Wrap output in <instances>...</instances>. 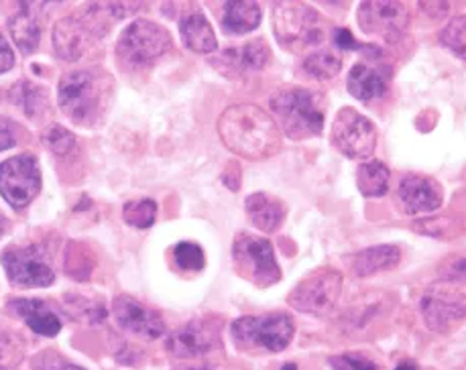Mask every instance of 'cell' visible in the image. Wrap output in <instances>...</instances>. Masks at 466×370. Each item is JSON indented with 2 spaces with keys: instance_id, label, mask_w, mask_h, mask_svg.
Masks as SVG:
<instances>
[{
  "instance_id": "cell-1",
  "label": "cell",
  "mask_w": 466,
  "mask_h": 370,
  "mask_svg": "<svg viewBox=\"0 0 466 370\" xmlns=\"http://www.w3.org/2000/svg\"><path fill=\"white\" fill-rule=\"evenodd\" d=\"M218 133L232 153L251 161L271 157L281 147L278 123L255 105H237L224 110Z\"/></svg>"
},
{
  "instance_id": "cell-2",
  "label": "cell",
  "mask_w": 466,
  "mask_h": 370,
  "mask_svg": "<svg viewBox=\"0 0 466 370\" xmlns=\"http://www.w3.org/2000/svg\"><path fill=\"white\" fill-rule=\"evenodd\" d=\"M112 98V77L102 70H80L59 82V106L76 125L94 126L105 118Z\"/></svg>"
},
{
  "instance_id": "cell-3",
  "label": "cell",
  "mask_w": 466,
  "mask_h": 370,
  "mask_svg": "<svg viewBox=\"0 0 466 370\" xmlns=\"http://www.w3.org/2000/svg\"><path fill=\"white\" fill-rule=\"evenodd\" d=\"M271 110L281 131L293 141L312 139L324 128L322 94L308 88H286L271 96Z\"/></svg>"
},
{
  "instance_id": "cell-4",
  "label": "cell",
  "mask_w": 466,
  "mask_h": 370,
  "mask_svg": "<svg viewBox=\"0 0 466 370\" xmlns=\"http://www.w3.org/2000/svg\"><path fill=\"white\" fill-rule=\"evenodd\" d=\"M115 6H86L80 11L66 16L54 29V47L57 55L67 62L82 57L94 43L105 37L108 31V21L115 19Z\"/></svg>"
},
{
  "instance_id": "cell-5",
  "label": "cell",
  "mask_w": 466,
  "mask_h": 370,
  "mask_svg": "<svg viewBox=\"0 0 466 370\" xmlns=\"http://www.w3.org/2000/svg\"><path fill=\"white\" fill-rule=\"evenodd\" d=\"M230 334L240 350L281 352L291 344L296 324L288 314L247 315L232 324Z\"/></svg>"
},
{
  "instance_id": "cell-6",
  "label": "cell",
  "mask_w": 466,
  "mask_h": 370,
  "mask_svg": "<svg viewBox=\"0 0 466 370\" xmlns=\"http://www.w3.org/2000/svg\"><path fill=\"white\" fill-rule=\"evenodd\" d=\"M275 35L286 49L299 51L316 47L324 39L322 16L312 6L299 3H279L273 8Z\"/></svg>"
},
{
  "instance_id": "cell-7",
  "label": "cell",
  "mask_w": 466,
  "mask_h": 370,
  "mask_svg": "<svg viewBox=\"0 0 466 370\" xmlns=\"http://www.w3.org/2000/svg\"><path fill=\"white\" fill-rule=\"evenodd\" d=\"M232 259L240 277L255 283L257 287H269L281 279L269 240L240 232L232 245Z\"/></svg>"
},
{
  "instance_id": "cell-8",
  "label": "cell",
  "mask_w": 466,
  "mask_h": 370,
  "mask_svg": "<svg viewBox=\"0 0 466 370\" xmlns=\"http://www.w3.org/2000/svg\"><path fill=\"white\" fill-rule=\"evenodd\" d=\"M421 315L431 332H451L466 320V285L446 279L434 283L421 297Z\"/></svg>"
},
{
  "instance_id": "cell-9",
  "label": "cell",
  "mask_w": 466,
  "mask_h": 370,
  "mask_svg": "<svg viewBox=\"0 0 466 370\" xmlns=\"http://www.w3.org/2000/svg\"><path fill=\"white\" fill-rule=\"evenodd\" d=\"M342 294V273L336 269H318L301 279L289 295V305L298 312L324 317L334 312Z\"/></svg>"
},
{
  "instance_id": "cell-10",
  "label": "cell",
  "mask_w": 466,
  "mask_h": 370,
  "mask_svg": "<svg viewBox=\"0 0 466 370\" xmlns=\"http://www.w3.org/2000/svg\"><path fill=\"white\" fill-rule=\"evenodd\" d=\"M171 49V35L157 23L139 19L127 27L118 41V55L131 65H147L167 54Z\"/></svg>"
},
{
  "instance_id": "cell-11",
  "label": "cell",
  "mask_w": 466,
  "mask_h": 370,
  "mask_svg": "<svg viewBox=\"0 0 466 370\" xmlns=\"http://www.w3.org/2000/svg\"><path fill=\"white\" fill-rule=\"evenodd\" d=\"M332 143L344 157L369 159L377 145V128L355 108H340L332 125Z\"/></svg>"
},
{
  "instance_id": "cell-12",
  "label": "cell",
  "mask_w": 466,
  "mask_h": 370,
  "mask_svg": "<svg viewBox=\"0 0 466 370\" xmlns=\"http://www.w3.org/2000/svg\"><path fill=\"white\" fill-rule=\"evenodd\" d=\"M41 189V171L33 155H19L0 165V194L13 208H25Z\"/></svg>"
},
{
  "instance_id": "cell-13",
  "label": "cell",
  "mask_w": 466,
  "mask_h": 370,
  "mask_svg": "<svg viewBox=\"0 0 466 370\" xmlns=\"http://www.w3.org/2000/svg\"><path fill=\"white\" fill-rule=\"evenodd\" d=\"M357 19L362 33L387 43L401 41L410 27V11L403 3H362Z\"/></svg>"
},
{
  "instance_id": "cell-14",
  "label": "cell",
  "mask_w": 466,
  "mask_h": 370,
  "mask_svg": "<svg viewBox=\"0 0 466 370\" xmlns=\"http://www.w3.org/2000/svg\"><path fill=\"white\" fill-rule=\"evenodd\" d=\"M3 265L13 285L47 287L56 273L39 246H11L3 253Z\"/></svg>"
},
{
  "instance_id": "cell-15",
  "label": "cell",
  "mask_w": 466,
  "mask_h": 370,
  "mask_svg": "<svg viewBox=\"0 0 466 370\" xmlns=\"http://www.w3.org/2000/svg\"><path fill=\"white\" fill-rule=\"evenodd\" d=\"M444 202V189L434 177L421 174H405L395 187V204L408 216L438 210Z\"/></svg>"
},
{
  "instance_id": "cell-16",
  "label": "cell",
  "mask_w": 466,
  "mask_h": 370,
  "mask_svg": "<svg viewBox=\"0 0 466 370\" xmlns=\"http://www.w3.org/2000/svg\"><path fill=\"white\" fill-rule=\"evenodd\" d=\"M220 344V328L214 320H196L169 335L167 350L176 358H196L208 355Z\"/></svg>"
},
{
  "instance_id": "cell-17",
  "label": "cell",
  "mask_w": 466,
  "mask_h": 370,
  "mask_svg": "<svg viewBox=\"0 0 466 370\" xmlns=\"http://www.w3.org/2000/svg\"><path fill=\"white\" fill-rule=\"evenodd\" d=\"M115 317L120 328L135 335H141V338L155 340L166 332V324H163L157 312L147 309L139 301L127 295L115 299Z\"/></svg>"
},
{
  "instance_id": "cell-18",
  "label": "cell",
  "mask_w": 466,
  "mask_h": 370,
  "mask_svg": "<svg viewBox=\"0 0 466 370\" xmlns=\"http://www.w3.org/2000/svg\"><path fill=\"white\" fill-rule=\"evenodd\" d=\"M390 75L369 64H357L349 74V92L360 102L383 98Z\"/></svg>"
},
{
  "instance_id": "cell-19",
  "label": "cell",
  "mask_w": 466,
  "mask_h": 370,
  "mask_svg": "<svg viewBox=\"0 0 466 370\" xmlns=\"http://www.w3.org/2000/svg\"><path fill=\"white\" fill-rule=\"evenodd\" d=\"M401 261V251L395 245H377L357 253L350 261V269L357 277H370L375 273L391 271Z\"/></svg>"
},
{
  "instance_id": "cell-20",
  "label": "cell",
  "mask_w": 466,
  "mask_h": 370,
  "mask_svg": "<svg viewBox=\"0 0 466 370\" xmlns=\"http://www.w3.org/2000/svg\"><path fill=\"white\" fill-rule=\"evenodd\" d=\"M8 309H13L16 315H21L25 324L41 335H56L62 330L59 317L51 312L47 304H43L39 299H15L8 304Z\"/></svg>"
},
{
  "instance_id": "cell-21",
  "label": "cell",
  "mask_w": 466,
  "mask_h": 370,
  "mask_svg": "<svg viewBox=\"0 0 466 370\" xmlns=\"http://www.w3.org/2000/svg\"><path fill=\"white\" fill-rule=\"evenodd\" d=\"M247 214L248 220L255 224V228L263 232H275L278 230L283 220H286V204L278 197L267 195V194H253L247 197Z\"/></svg>"
},
{
  "instance_id": "cell-22",
  "label": "cell",
  "mask_w": 466,
  "mask_h": 370,
  "mask_svg": "<svg viewBox=\"0 0 466 370\" xmlns=\"http://www.w3.org/2000/svg\"><path fill=\"white\" fill-rule=\"evenodd\" d=\"M179 33L184 39L186 47L196 54H212L218 47V41L212 31V25L206 21L202 13L184 15L179 21Z\"/></svg>"
},
{
  "instance_id": "cell-23",
  "label": "cell",
  "mask_w": 466,
  "mask_h": 370,
  "mask_svg": "<svg viewBox=\"0 0 466 370\" xmlns=\"http://www.w3.org/2000/svg\"><path fill=\"white\" fill-rule=\"evenodd\" d=\"M269 59L271 51L267 47V43L263 39H255L243 47L227 49V54L220 57V64L230 67L232 72L243 74L263 70V67L269 64Z\"/></svg>"
},
{
  "instance_id": "cell-24",
  "label": "cell",
  "mask_w": 466,
  "mask_h": 370,
  "mask_svg": "<svg viewBox=\"0 0 466 370\" xmlns=\"http://www.w3.org/2000/svg\"><path fill=\"white\" fill-rule=\"evenodd\" d=\"M8 27H11V35L23 54H31V51L37 49L41 39V27L35 6L21 5V11L13 16Z\"/></svg>"
},
{
  "instance_id": "cell-25",
  "label": "cell",
  "mask_w": 466,
  "mask_h": 370,
  "mask_svg": "<svg viewBox=\"0 0 466 370\" xmlns=\"http://www.w3.org/2000/svg\"><path fill=\"white\" fill-rule=\"evenodd\" d=\"M261 15L263 11L257 3H227L222 27L232 35H243V33H251L258 27Z\"/></svg>"
},
{
  "instance_id": "cell-26",
  "label": "cell",
  "mask_w": 466,
  "mask_h": 370,
  "mask_svg": "<svg viewBox=\"0 0 466 370\" xmlns=\"http://www.w3.org/2000/svg\"><path fill=\"white\" fill-rule=\"evenodd\" d=\"M390 179L391 171L383 161L370 159L362 163L357 169V185L360 189V194L367 197L385 195L387 189H390Z\"/></svg>"
},
{
  "instance_id": "cell-27",
  "label": "cell",
  "mask_w": 466,
  "mask_h": 370,
  "mask_svg": "<svg viewBox=\"0 0 466 370\" xmlns=\"http://www.w3.org/2000/svg\"><path fill=\"white\" fill-rule=\"evenodd\" d=\"M340 67V55H336L330 49L314 51V54H309L304 62V70L312 77H316V80H330V77L339 75Z\"/></svg>"
},
{
  "instance_id": "cell-28",
  "label": "cell",
  "mask_w": 466,
  "mask_h": 370,
  "mask_svg": "<svg viewBox=\"0 0 466 370\" xmlns=\"http://www.w3.org/2000/svg\"><path fill=\"white\" fill-rule=\"evenodd\" d=\"M440 41L456 57L466 59V15L454 16L442 29V33H440Z\"/></svg>"
},
{
  "instance_id": "cell-29",
  "label": "cell",
  "mask_w": 466,
  "mask_h": 370,
  "mask_svg": "<svg viewBox=\"0 0 466 370\" xmlns=\"http://www.w3.org/2000/svg\"><path fill=\"white\" fill-rule=\"evenodd\" d=\"M157 216V204L153 200H135L125 205V220L135 228H149Z\"/></svg>"
},
{
  "instance_id": "cell-30",
  "label": "cell",
  "mask_w": 466,
  "mask_h": 370,
  "mask_svg": "<svg viewBox=\"0 0 466 370\" xmlns=\"http://www.w3.org/2000/svg\"><path fill=\"white\" fill-rule=\"evenodd\" d=\"M23 340L19 335L6 330H0V370H8L21 363L23 358Z\"/></svg>"
},
{
  "instance_id": "cell-31",
  "label": "cell",
  "mask_w": 466,
  "mask_h": 370,
  "mask_svg": "<svg viewBox=\"0 0 466 370\" xmlns=\"http://www.w3.org/2000/svg\"><path fill=\"white\" fill-rule=\"evenodd\" d=\"M174 261L181 271H202L206 265L204 251L196 243H179L174 248Z\"/></svg>"
},
{
  "instance_id": "cell-32",
  "label": "cell",
  "mask_w": 466,
  "mask_h": 370,
  "mask_svg": "<svg viewBox=\"0 0 466 370\" xmlns=\"http://www.w3.org/2000/svg\"><path fill=\"white\" fill-rule=\"evenodd\" d=\"M43 145H46L47 149L54 151L56 155H70L76 149V136L66 131L64 126H49L46 133H43Z\"/></svg>"
},
{
  "instance_id": "cell-33",
  "label": "cell",
  "mask_w": 466,
  "mask_h": 370,
  "mask_svg": "<svg viewBox=\"0 0 466 370\" xmlns=\"http://www.w3.org/2000/svg\"><path fill=\"white\" fill-rule=\"evenodd\" d=\"M84 265L88 266V269H92V259L88 256V251H86L84 245L72 243L66 255V271L70 273L72 277L84 281L90 275V271L84 269Z\"/></svg>"
},
{
  "instance_id": "cell-34",
  "label": "cell",
  "mask_w": 466,
  "mask_h": 370,
  "mask_svg": "<svg viewBox=\"0 0 466 370\" xmlns=\"http://www.w3.org/2000/svg\"><path fill=\"white\" fill-rule=\"evenodd\" d=\"M31 368L33 370H84L82 366L72 365L67 358L59 356L54 350L39 352V355L33 358Z\"/></svg>"
},
{
  "instance_id": "cell-35",
  "label": "cell",
  "mask_w": 466,
  "mask_h": 370,
  "mask_svg": "<svg viewBox=\"0 0 466 370\" xmlns=\"http://www.w3.org/2000/svg\"><path fill=\"white\" fill-rule=\"evenodd\" d=\"M442 273H444V279L446 281L462 283V285H466V255L454 256L452 261H448L444 265Z\"/></svg>"
},
{
  "instance_id": "cell-36",
  "label": "cell",
  "mask_w": 466,
  "mask_h": 370,
  "mask_svg": "<svg viewBox=\"0 0 466 370\" xmlns=\"http://www.w3.org/2000/svg\"><path fill=\"white\" fill-rule=\"evenodd\" d=\"M332 365L339 370H379L373 360L360 358V356H355V355L334 358Z\"/></svg>"
},
{
  "instance_id": "cell-37",
  "label": "cell",
  "mask_w": 466,
  "mask_h": 370,
  "mask_svg": "<svg viewBox=\"0 0 466 370\" xmlns=\"http://www.w3.org/2000/svg\"><path fill=\"white\" fill-rule=\"evenodd\" d=\"M16 125L8 118H0V153L11 149L13 145H16Z\"/></svg>"
},
{
  "instance_id": "cell-38",
  "label": "cell",
  "mask_w": 466,
  "mask_h": 370,
  "mask_svg": "<svg viewBox=\"0 0 466 370\" xmlns=\"http://www.w3.org/2000/svg\"><path fill=\"white\" fill-rule=\"evenodd\" d=\"M13 64H15L13 51H11V47H8L6 39L0 35V74H5V72L11 70Z\"/></svg>"
},
{
  "instance_id": "cell-39",
  "label": "cell",
  "mask_w": 466,
  "mask_h": 370,
  "mask_svg": "<svg viewBox=\"0 0 466 370\" xmlns=\"http://www.w3.org/2000/svg\"><path fill=\"white\" fill-rule=\"evenodd\" d=\"M334 41H336V45H339L340 49H344V51H350V49H360V45L359 43L355 41V37L350 35V31H347V29H336V33H334Z\"/></svg>"
},
{
  "instance_id": "cell-40",
  "label": "cell",
  "mask_w": 466,
  "mask_h": 370,
  "mask_svg": "<svg viewBox=\"0 0 466 370\" xmlns=\"http://www.w3.org/2000/svg\"><path fill=\"white\" fill-rule=\"evenodd\" d=\"M395 370H418V366H416V365H413V363H411V360H403V363H401L400 366H397Z\"/></svg>"
},
{
  "instance_id": "cell-41",
  "label": "cell",
  "mask_w": 466,
  "mask_h": 370,
  "mask_svg": "<svg viewBox=\"0 0 466 370\" xmlns=\"http://www.w3.org/2000/svg\"><path fill=\"white\" fill-rule=\"evenodd\" d=\"M176 370H210V368L208 366H181Z\"/></svg>"
},
{
  "instance_id": "cell-42",
  "label": "cell",
  "mask_w": 466,
  "mask_h": 370,
  "mask_svg": "<svg viewBox=\"0 0 466 370\" xmlns=\"http://www.w3.org/2000/svg\"><path fill=\"white\" fill-rule=\"evenodd\" d=\"M5 230H6V220H5L3 216H0V236L5 235Z\"/></svg>"
},
{
  "instance_id": "cell-43",
  "label": "cell",
  "mask_w": 466,
  "mask_h": 370,
  "mask_svg": "<svg viewBox=\"0 0 466 370\" xmlns=\"http://www.w3.org/2000/svg\"><path fill=\"white\" fill-rule=\"evenodd\" d=\"M281 370H298V366L296 365H286Z\"/></svg>"
}]
</instances>
